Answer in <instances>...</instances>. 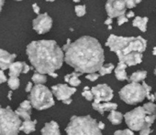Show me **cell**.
<instances>
[{"mask_svg": "<svg viewBox=\"0 0 156 135\" xmlns=\"http://www.w3.org/2000/svg\"><path fill=\"white\" fill-rule=\"evenodd\" d=\"M64 60L76 72L97 73L103 67L104 49L97 38L84 36L71 43L64 51Z\"/></svg>", "mask_w": 156, "mask_h": 135, "instance_id": "cell-1", "label": "cell"}, {"mask_svg": "<svg viewBox=\"0 0 156 135\" xmlns=\"http://www.w3.org/2000/svg\"><path fill=\"white\" fill-rule=\"evenodd\" d=\"M26 52L36 71L43 75L61 69L64 60L63 50L54 40L32 41L28 45Z\"/></svg>", "mask_w": 156, "mask_h": 135, "instance_id": "cell-2", "label": "cell"}, {"mask_svg": "<svg viewBox=\"0 0 156 135\" xmlns=\"http://www.w3.org/2000/svg\"><path fill=\"white\" fill-rule=\"evenodd\" d=\"M111 51L115 52L116 55H128L132 52L142 53L145 51L147 47V40L142 37H118L116 35H110L106 42Z\"/></svg>", "mask_w": 156, "mask_h": 135, "instance_id": "cell-3", "label": "cell"}, {"mask_svg": "<svg viewBox=\"0 0 156 135\" xmlns=\"http://www.w3.org/2000/svg\"><path fill=\"white\" fill-rule=\"evenodd\" d=\"M65 131L67 135H102L98 122L89 115L73 116Z\"/></svg>", "mask_w": 156, "mask_h": 135, "instance_id": "cell-4", "label": "cell"}, {"mask_svg": "<svg viewBox=\"0 0 156 135\" xmlns=\"http://www.w3.org/2000/svg\"><path fill=\"white\" fill-rule=\"evenodd\" d=\"M21 124L20 118L9 106L0 105V135H18Z\"/></svg>", "mask_w": 156, "mask_h": 135, "instance_id": "cell-5", "label": "cell"}, {"mask_svg": "<svg viewBox=\"0 0 156 135\" xmlns=\"http://www.w3.org/2000/svg\"><path fill=\"white\" fill-rule=\"evenodd\" d=\"M29 100L38 110H47L55 104L52 92L44 85H35L30 91Z\"/></svg>", "mask_w": 156, "mask_h": 135, "instance_id": "cell-6", "label": "cell"}, {"mask_svg": "<svg viewBox=\"0 0 156 135\" xmlns=\"http://www.w3.org/2000/svg\"><path fill=\"white\" fill-rule=\"evenodd\" d=\"M120 99L129 105H134L143 101L146 98V91L142 84L131 82L124 86L119 92Z\"/></svg>", "mask_w": 156, "mask_h": 135, "instance_id": "cell-7", "label": "cell"}, {"mask_svg": "<svg viewBox=\"0 0 156 135\" xmlns=\"http://www.w3.org/2000/svg\"><path fill=\"white\" fill-rule=\"evenodd\" d=\"M147 116L148 114L142 106V107H137L134 110L127 112L124 115V119L129 130H131L132 131L133 130L140 131L143 129H147L146 127Z\"/></svg>", "mask_w": 156, "mask_h": 135, "instance_id": "cell-8", "label": "cell"}, {"mask_svg": "<svg viewBox=\"0 0 156 135\" xmlns=\"http://www.w3.org/2000/svg\"><path fill=\"white\" fill-rule=\"evenodd\" d=\"M94 95V103L109 102L113 99V90L107 84H98L91 89Z\"/></svg>", "mask_w": 156, "mask_h": 135, "instance_id": "cell-9", "label": "cell"}, {"mask_svg": "<svg viewBox=\"0 0 156 135\" xmlns=\"http://www.w3.org/2000/svg\"><path fill=\"white\" fill-rule=\"evenodd\" d=\"M51 27L52 19L47 13L41 14L32 20V28L40 35L49 32Z\"/></svg>", "mask_w": 156, "mask_h": 135, "instance_id": "cell-10", "label": "cell"}, {"mask_svg": "<svg viewBox=\"0 0 156 135\" xmlns=\"http://www.w3.org/2000/svg\"><path fill=\"white\" fill-rule=\"evenodd\" d=\"M126 1L123 0H108L106 3V10L110 18H119L124 16L126 13Z\"/></svg>", "mask_w": 156, "mask_h": 135, "instance_id": "cell-11", "label": "cell"}, {"mask_svg": "<svg viewBox=\"0 0 156 135\" xmlns=\"http://www.w3.org/2000/svg\"><path fill=\"white\" fill-rule=\"evenodd\" d=\"M76 90L73 87H70L67 84H57L51 87V92L58 100L64 101L71 99V96L75 93Z\"/></svg>", "mask_w": 156, "mask_h": 135, "instance_id": "cell-12", "label": "cell"}, {"mask_svg": "<svg viewBox=\"0 0 156 135\" xmlns=\"http://www.w3.org/2000/svg\"><path fill=\"white\" fill-rule=\"evenodd\" d=\"M119 58V62L125 63L127 66H135L142 62V53L139 52H132L128 55H117Z\"/></svg>", "mask_w": 156, "mask_h": 135, "instance_id": "cell-13", "label": "cell"}, {"mask_svg": "<svg viewBox=\"0 0 156 135\" xmlns=\"http://www.w3.org/2000/svg\"><path fill=\"white\" fill-rule=\"evenodd\" d=\"M17 55L14 53H9L5 49L0 48V70L6 71L9 70V67L12 63H14Z\"/></svg>", "mask_w": 156, "mask_h": 135, "instance_id": "cell-14", "label": "cell"}, {"mask_svg": "<svg viewBox=\"0 0 156 135\" xmlns=\"http://www.w3.org/2000/svg\"><path fill=\"white\" fill-rule=\"evenodd\" d=\"M41 135H62L59 125L56 121L51 120L44 125L41 130Z\"/></svg>", "mask_w": 156, "mask_h": 135, "instance_id": "cell-15", "label": "cell"}, {"mask_svg": "<svg viewBox=\"0 0 156 135\" xmlns=\"http://www.w3.org/2000/svg\"><path fill=\"white\" fill-rule=\"evenodd\" d=\"M92 107L94 110H96L97 111H98L100 114H104L106 111H113L116 110L118 108V104L114 103V102H103V103H93Z\"/></svg>", "mask_w": 156, "mask_h": 135, "instance_id": "cell-16", "label": "cell"}, {"mask_svg": "<svg viewBox=\"0 0 156 135\" xmlns=\"http://www.w3.org/2000/svg\"><path fill=\"white\" fill-rule=\"evenodd\" d=\"M127 65L123 62H119L118 66L115 68V76L116 79L118 81H127L128 80V76H127V72H126V69H127Z\"/></svg>", "mask_w": 156, "mask_h": 135, "instance_id": "cell-17", "label": "cell"}, {"mask_svg": "<svg viewBox=\"0 0 156 135\" xmlns=\"http://www.w3.org/2000/svg\"><path fill=\"white\" fill-rule=\"evenodd\" d=\"M23 68H24V61H16L12 63L9 67V77H17L19 78L21 73H23Z\"/></svg>", "mask_w": 156, "mask_h": 135, "instance_id": "cell-18", "label": "cell"}, {"mask_svg": "<svg viewBox=\"0 0 156 135\" xmlns=\"http://www.w3.org/2000/svg\"><path fill=\"white\" fill-rule=\"evenodd\" d=\"M82 75V73H79V72H76V71H73L70 74H67L64 76V81L65 82L69 83L71 85V87H77L79 86L80 83H81V81L79 80V77Z\"/></svg>", "mask_w": 156, "mask_h": 135, "instance_id": "cell-19", "label": "cell"}, {"mask_svg": "<svg viewBox=\"0 0 156 135\" xmlns=\"http://www.w3.org/2000/svg\"><path fill=\"white\" fill-rule=\"evenodd\" d=\"M148 18L146 17H135L133 22H132V26L138 28L141 32H145L147 29V24H148Z\"/></svg>", "mask_w": 156, "mask_h": 135, "instance_id": "cell-20", "label": "cell"}, {"mask_svg": "<svg viewBox=\"0 0 156 135\" xmlns=\"http://www.w3.org/2000/svg\"><path fill=\"white\" fill-rule=\"evenodd\" d=\"M36 124H37V120H24L21 124L20 127V130L23 131L26 134H30L33 131H35L36 130Z\"/></svg>", "mask_w": 156, "mask_h": 135, "instance_id": "cell-21", "label": "cell"}, {"mask_svg": "<svg viewBox=\"0 0 156 135\" xmlns=\"http://www.w3.org/2000/svg\"><path fill=\"white\" fill-rule=\"evenodd\" d=\"M123 117H124V116L122 115L121 112L117 111V110H113V111H111V112L109 113V115L108 116V120H109L112 124H114V125H119V124L121 123V121H122V120H123Z\"/></svg>", "mask_w": 156, "mask_h": 135, "instance_id": "cell-22", "label": "cell"}, {"mask_svg": "<svg viewBox=\"0 0 156 135\" xmlns=\"http://www.w3.org/2000/svg\"><path fill=\"white\" fill-rule=\"evenodd\" d=\"M146 77H147V71H136V72L131 74V76L129 78V81L131 82L139 83L140 81H144L146 79Z\"/></svg>", "mask_w": 156, "mask_h": 135, "instance_id": "cell-23", "label": "cell"}, {"mask_svg": "<svg viewBox=\"0 0 156 135\" xmlns=\"http://www.w3.org/2000/svg\"><path fill=\"white\" fill-rule=\"evenodd\" d=\"M31 81L35 83V85H43L47 81V77L39 72H35L31 78Z\"/></svg>", "mask_w": 156, "mask_h": 135, "instance_id": "cell-24", "label": "cell"}, {"mask_svg": "<svg viewBox=\"0 0 156 135\" xmlns=\"http://www.w3.org/2000/svg\"><path fill=\"white\" fill-rule=\"evenodd\" d=\"M16 114L22 120H30V116H31V111L30 110H23L21 108H18L16 110H15Z\"/></svg>", "mask_w": 156, "mask_h": 135, "instance_id": "cell-25", "label": "cell"}, {"mask_svg": "<svg viewBox=\"0 0 156 135\" xmlns=\"http://www.w3.org/2000/svg\"><path fill=\"white\" fill-rule=\"evenodd\" d=\"M113 71H115V67L112 63H108V64H106V65H103V67L99 70L98 71V74L100 76H105V75H108V74H110Z\"/></svg>", "mask_w": 156, "mask_h": 135, "instance_id": "cell-26", "label": "cell"}, {"mask_svg": "<svg viewBox=\"0 0 156 135\" xmlns=\"http://www.w3.org/2000/svg\"><path fill=\"white\" fill-rule=\"evenodd\" d=\"M8 85L11 89V91H15L20 87V81L17 77H9V79L8 80Z\"/></svg>", "mask_w": 156, "mask_h": 135, "instance_id": "cell-27", "label": "cell"}, {"mask_svg": "<svg viewBox=\"0 0 156 135\" xmlns=\"http://www.w3.org/2000/svg\"><path fill=\"white\" fill-rule=\"evenodd\" d=\"M144 110L148 115H156V104L153 102H147L143 105Z\"/></svg>", "mask_w": 156, "mask_h": 135, "instance_id": "cell-28", "label": "cell"}, {"mask_svg": "<svg viewBox=\"0 0 156 135\" xmlns=\"http://www.w3.org/2000/svg\"><path fill=\"white\" fill-rule=\"evenodd\" d=\"M74 10H75L76 16L79 17V18L85 16L86 13H87V8H86L85 5H78V6H76L74 8Z\"/></svg>", "mask_w": 156, "mask_h": 135, "instance_id": "cell-29", "label": "cell"}, {"mask_svg": "<svg viewBox=\"0 0 156 135\" xmlns=\"http://www.w3.org/2000/svg\"><path fill=\"white\" fill-rule=\"evenodd\" d=\"M20 108L23 109V110H30L31 111V108H32V105L30 103V101L29 100H26L24 101H22L20 104Z\"/></svg>", "mask_w": 156, "mask_h": 135, "instance_id": "cell-30", "label": "cell"}, {"mask_svg": "<svg viewBox=\"0 0 156 135\" xmlns=\"http://www.w3.org/2000/svg\"><path fill=\"white\" fill-rule=\"evenodd\" d=\"M114 135H135L133 133V131L129 129H126V130H116Z\"/></svg>", "mask_w": 156, "mask_h": 135, "instance_id": "cell-31", "label": "cell"}, {"mask_svg": "<svg viewBox=\"0 0 156 135\" xmlns=\"http://www.w3.org/2000/svg\"><path fill=\"white\" fill-rule=\"evenodd\" d=\"M82 96L85 97V99H86L87 100H89V101H91V100H94V95H93V93H92L91 91H83V92H82Z\"/></svg>", "mask_w": 156, "mask_h": 135, "instance_id": "cell-32", "label": "cell"}, {"mask_svg": "<svg viewBox=\"0 0 156 135\" xmlns=\"http://www.w3.org/2000/svg\"><path fill=\"white\" fill-rule=\"evenodd\" d=\"M99 74L98 73H91V74H87L86 76V79L87 80H89L90 81H96L98 78H99Z\"/></svg>", "mask_w": 156, "mask_h": 135, "instance_id": "cell-33", "label": "cell"}, {"mask_svg": "<svg viewBox=\"0 0 156 135\" xmlns=\"http://www.w3.org/2000/svg\"><path fill=\"white\" fill-rule=\"evenodd\" d=\"M128 20H129V19L127 18L126 15H124V16H121V17L118 18L117 23H118V25H119V26H121V25H123V24L127 23V22H128Z\"/></svg>", "mask_w": 156, "mask_h": 135, "instance_id": "cell-34", "label": "cell"}, {"mask_svg": "<svg viewBox=\"0 0 156 135\" xmlns=\"http://www.w3.org/2000/svg\"><path fill=\"white\" fill-rule=\"evenodd\" d=\"M126 7H127V8L131 9L136 7V3L134 0H126Z\"/></svg>", "mask_w": 156, "mask_h": 135, "instance_id": "cell-35", "label": "cell"}, {"mask_svg": "<svg viewBox=\"0 0 156 135\" xmlns=\"http://www.w3.org/2000/svg\"><path fill=\"white\" fill-rule=\"evenodd\" d=\"M142 86H143V88H144V90H145V91H146V97L149 95V94H151V86H149L146 82H142Z\"/></svg>", "mask_w": 156, "mask_h": 135, "instance_id": "cell-36", "label": "cell"}, {"mask_svg": "<svg viewBox=\"0 0 156 135\" xmlns=\"http://www.w3.org/2000/svg\"><path fill=\"white\" fill-rule=\"evenodd\" d=\"M7 81H8V79H7L4 71L0 70V84H2L4 82H7Z\"/></svg>", "mask_w": 156, "mask_h": 135, "instance_id": "cell-37", "label": "cell"}, {"mask_svg": "<svg viewBox=\"0 0 156 135\" xmlns=\"http://www.w3.org/2000/svg\"><path fill=\"white\" fill-rule=\"evenodd\" d=\"M152 132V130L151 128H147V129H143L140 131V135H150Z\"/></svg>", "mask_w": 156, "mask_h": 135, "instance_id": "cell-38", "label": "cell"}, {"mask_svg": "<svg viewBox=\"0 0 156 135\" xmlns=\"http://www.w3.org/2000/svg\"><path fill=\"white\" fill-rule=\"evenodd\" d=\"M32 8H33V11H34L35 14H37L38 16L41 15V14H40V7H39L36 3H34V4L32 5Z\"/></svg>", "mask_w": 156, "mask_h": 135, "instance_id": "cell-39", "label": "cell"}, {"mask_svg": "<svg viewBox=\"0 0 156 135\" xmlns=\"http://www.w3.org/2000/svg\"><path fill=\"white\" fill-rule=\"evenodd\" d=\"M33 87H34V86H33L32 82H29V83L27 84V86H26V89H25L26 92H30V91H32Z\"/></svg>", "mask_w": 156, "mask_h": 135, "instance_id": "cell-40", "label": "cell"}, {"mask_svg": "<svg viewBox=\"0 0 156 135\" xmlns=\"http://www.w3.org/2000/svg\"><path fill=\"white\" fill-rule=\"evenodd\" d=\"M30 71V67L26 63V62H24V68H23V73L24 74H27L29 71Z\"/></svg>", "mask_w": 156, "mask_h": 135, "instance_id": "cell-41", "label": "cell"}, {"mask_svg": "<svg viewBox=\"0 0 156 135\" xmlns=\"http://www.w3.org/2000/svg\"><path fill=\"white\" fill-rule=\"evenodd\" d=\"M135 16V14H134V12L133 11H129L128 13H127V15H126V17H127V18L129 19V18H132L133 17Z\"/></svg>", "mask_w": 156, "mask_h": 135, "instance_id": "cell-42", "label": "cell"}, {"mask_svg": "<svg viewBox=\"0 0 156 135\" xmlns=\"http://www.w3.org/2000/svg\"><path fill=\"white\" fill-rule=\"evenodd\" d=\"M104 24H105V25H107L108 27V26H111V24H112V18H107V19H106V21L104 22Z\"/></svg>", "mask_w": 156, "mask_h": 135, "instance_id": "cell-43", "label": "cell"}, {"mask_svg": "<svg viewBox=\"0 0 156 135\" xmlns=\"http://www.w3.org/2000/svg\"><path fill=\"white\" fill-rule=\"evenodd\" d=\"M98 128H99L100 130H104V129H105V124H104V122H102V121L98 122Z\"/></svg>", "mask_w": 156, "mask_h": 135, "instance_id": "cell-44", "label": "cell"}, {"mask_svg": "<svg viewBox=\"0 0 156 135\" xmlns=\"http://www.w3.org/2000/svg\"><path fill=\"white\" fill-rule=\"evenodd\" d=\"M4 5H5L4 0H0V13H1V11H2V8H3Z\"/></svg>", "mask_w": 156, "mask_h": 135, "instance_id": "cell-45", "label": "cell"}, {"mask_svg": "<svg viewBox=\"0 0 156 135\" xmlns=\"http://www.w3.org/2000/svg\"><path fill=\"white\" fill-rule=\"evenodd\" d=\"M72 99H68V100H64V101H62L64 104H66V105H69V104H71L72 103Z\"/></svg>", "mask_w": 156, "mask_h": 135, "instance_id": "cell-46", "label": "cell"}, {"mask_svg": "<svg viewBox=\"0 0 156 135\" xmlns=\"http://www.w3.org/2000/svg\"><path fill=\"white\" fill-rule=\"evenodd\" d=\"M8 99H9V100H12V91H9V93H8Z\"/></svg>", "mask_w": 156, "mask_h": 135, "instance_id": "cell-47", "label": "cell"}, {"mask_svg": "<svg viewBox=\"0 0 156 135\" xmlns=\"http://www.w3.org/2000/svg\"><path fill=\"white\" fill-rule=\"evenodd\" d=\"M51 77H52V78H57L58 77V74L57 73H55V72H52V73H50L49 74Z\"/></svg>", "mask_w": 156, "mask_h": 135, "instance_id": "cell-48", "label": "cell"}, {"mask_svg": "<svg viewBox=\"0 0 156 135\" xmlns=\"http://www.w3.org/2000/svg\"><path fill=\"white\" fill-rule=\"evenodd\" d=\"M152 54H153L154 56H156V47L153 48V49H152Z\"/></svg>", "mask_w": 156, "mask_h": 135, "instance_id": "cell-49", "label": "cell"}, {"mask_svg": "<svg viewBox=\"0 0 156 135\" xmlns=\"http://www.w3.org/2000/svg\"><path fill=\"white\" fill-rule=\"evenodd\" d=\"M89 91V88L88 87H85L84 88V91Z\"/></svg>", "mask_w": 156, "mask_h": 135, "instance_id": "cell-50", "label": "cell"}, {"mask_svg": "<svg viewBox=\"0 0 156 135\" xmlns=\"http://www.w3.org/2000/svg\"><path fill=\"white\" fill-rule=\"evenodd\" d=\"M140 2H141V1H140V0H136V1H135V3H136V5H137V4H140Z\"/></svg>", "mask_w": 156, "mask_h": 135, "instance_id": "cell-51", "label": "cell"}, {"mask_svg": "<svg viewBox=\"0 0 156 135\" xmlns=\"http://www.w3.org/2000/svg\"><path fill=\"white\" fill-rule=\"evenodd\" d=\"M108 29H112V26H108Z\"/></svg>", "mask_w": 156, "mask_h": 135, "instance_id": "cell-52", "label": "cell"}, {"mask_svg": "<svg viewBox=\"0 0 156 135\" xmlns=\"http://www.w3.org/2000/svg\"><path fill=\"white\" fill-rule=\"evenodd\" d=\"M154 74H155V76H156V67H155V70H154Z\"/></svg>", "mask_w": 156, "mask_h": 135, "instance_id": "cell-53", "label": "cell"}, {"mask_svg": "<svg viewBox=\"0 0 156 135\" xmlns=\"http://www.w3.org/2000/svg\"><path fill=\"white\" fill-rule=\"evenodd\" d=\"M154 97H155V100H156V92H155V94H154Z\"/></svg>", "mask_w": 156, "mask_h": 135, "instance_id": "cell-54", "label": "cell"}]
</instances>
